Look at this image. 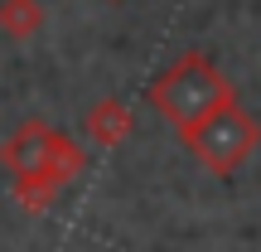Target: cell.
Masks as SVG:
<instances>
[{
	"instance_id": "cell-2",
	"label": "cell",
	"mask_w": 261,
	"mask_h": 252,
	"mask_svg": "<svg viewBox=\"0 0 261 252\" xmlns=\"http://www.w3.org/2000/svg\"><path fill=\"white\" fill-rule=\"evenodd\" d=\"M194 146H198V155H203L208 165L227 170L232 160L247 155V146H252V122H247L237 107H218L208 122L194 126Z\"/></svg>"
},
{
	"instance_id": "cell-1",
	"label": "cell",
	"mask_w": 261,
	"mask_h": 252,
	"mask_svg": "<svg viewBox=\"0 0 261 252\" xmlns=\"http://www.w3.org/2000/svg\"><path fill=\"white\" fill-rule=\"evenodd\" d=\"M155 107H160L174 126L194 131L198 122H208L218 107H227L223 73H218L203 54H184V58H179V63L155 83Z\"/></svg>"
}]
</instances>
